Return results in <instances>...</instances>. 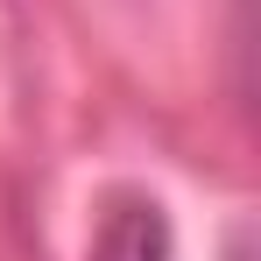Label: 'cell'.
<instances>
[{"mask_svg":"<svg viewBox=\"0 0 261 261\" xmlns=\"http://www.w3.org/2000/svg\"><path fill=\"white\" fill-rule=\"evenodd\" d=\"M92 261H176L163 205H155V198H141V191L106 198L99 233H92Z\"/></svg>","mask_w":261,"mask_h":261,"instance_id":"1","label":"cell"}]
</instances>
